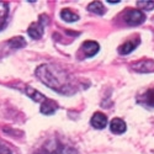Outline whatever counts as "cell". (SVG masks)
<instances>
[{"instance_id":"cell-14","label":"cell","mask_w":154,"mask_h":154,"mask_svg":"<svg viewBox=\"0 0 154 154\" xmlns=\"http://www.w3.org/2000/svg\"><path fill=\"white\" fill-rule=\"evenodd\" d=\"M142 102L147 106H154V89H150L143 95Z\"/></svg>"},{"instance_id":"cell-4","label":"cell","mask_w":154,"mask_h":154,"mask_svg":"<svg viewBox=\"0 0 154 154\" xmlns=\"http://www.w3.org/2000/svg\"><path fill=\"white\" fill-rule=\"evenodd\" d=\"M132 68L137 72H142V73H148V72H153L154 70V62L153 60H139L137 63L132 64Z\"/></svg>"},{"instance_id":"cell-7","label":"cell","mask_w":154,"mask_h":154,"mask_svg":"<svg viewBox=\"0 0 154 154\" xmlns=\"http://www.w3.org/2000/svg\"><path fill=\"white\" fill-rule=\"evenodd\" d=\"M126 122L121 119H113L110 123V130L111 132L113 133H116V134H121L126 131Z\"/></svg>"},{"instance_id":"cell-9","label":"cell","mask_w":154,"mask_h":154,"mask_svg":"<svg viewBox=\"0 0 154 154\" xmlns=\"http://www.w3.org/2000/svg\"><path fill=\"white\" fill-rule=\"evenodd\" d=\"M57 109H58V105L56 104L54 101L46 99V100L42 102L41 112H42L43 115H52V113H54V112L57 111Z\"/></svg>"},{"instance_id":"cell-12","label":"cell","mask_w":154,"mask_h":154,"mask_svg":"<svg viewBox=\"0 0 154 154\" xmlns=\"http://www.w3.org/2000/svg\"><path fill=\"white\" fill-rule=\"evenodd\" d=\"M60 17L67 22H74V21H78V19H79V16L76 14H74V12L69 9H63L60 11Z\"/></svg>"},{"instance_id":"cell-2","label":"cell","mask_w":154,"mask_h":154,"mask_svg":"<svg viewBox=\"0 0 154 154\" xmlns=\"http://www.w3.org/2000/svg\"><path fill=\"white\" fill-rule=\"evenodd\" d=\"M35 154H76L75 149L58 138H52L46 142Z\"/></svg>"},{"instance_id":"cell-3","label":"cell","mask_w":154,"mask_h":154,"mask_svg":"<svg viewBox=\"0 0 154 154\" xmlns=\"http://www.w3.org/2000/svg\"><path fill=\"white\" fill-rule=\"evenodd\" d=\"M146 20V15L140 10H128L125 14V21L130 26H138L143 23Z\"/></svg>"},{"instance_id":"cell-8","label":"cell","mask_w":154,"mask_h":154,"mask_svg":"<svg viewBox=\"0 0 154 154\" xmlns=\"http://www.w3.org/2000/svg\"><path fill=\"white\" fill-rule=\"evenodd\" d=\"M43 25H41L40 22H35L32 23L31 26L29 27L27 30V33L30 37L35 38V40H38V38H41V36L43 35Z\"/></svg>"},{"instance_id":"cell-6","label":"cell","mask_w":154,"mask_h":154,"mask_svg":"<svg viewBox=\"0 0 154 154\" xmlns=\"http://www.w3.org/2000/svg\"><path fill=\"white\" fill-rule=\"evenodd\" d=\"M100 49V46L95 41H86L83 43V51L86 57H93L95 56Z\"/></svg>"},{"instance_id":"cell-17","label":"cell","mask_w":154,"mask_h":154,"mask_svg":"<svg viewBox=\"0 0 154 154\" xmlns=\"http://www.w3.org/2000/svg\"><path fill=\"white\" fill-rule=\"evenodd\" d=\"M9 43L10 45H14L15 48H20V47L26 45V43H25V40H22V37H15L14 40H11Z\"/></svg>"},{"instance_id":"cell-11","label":"cell","mask_w":154,"mask_h":154,"mask_svg":"<svg viewBox=\"0 0 154 154\" xmlns=\"http://www.w3.org/2000/svg\"><path fill=\"white\" fill-rule=\"evenodd\" d=\"M138 45H139V40H136V41H133V42H132V41H128V42L123 43V45L120 47L119 52H120L121 54H128V53H131Z\"/></svg>"},{"instance_id":"cell-18","label":"cell","mask_w":154,"mask_h":154,"mask_svg":"<svg viewBox=\"0 0 154 154\" xmlns=\"http://www.w3.org/2000/svg\"><path fill=\"white\" fill-rule=\"evenodd\" d=\"M0 154H11V149L9 148V146L2 140H0Z\"/></svg>"},{"instance_id":"cell-16","label":"cell","mask_w":154,"mask_h":154,"mask_svg":"<svg viewBox=\"0 0 154 154\" xmlns=\"http://www.w3.org/2000/svg\"><path fill=\"white\" fill-rule=\"evenodd\" d=\"M137 6L143 9V10H153L154 9V2H146V0H143V2H137Z\"/></svg>"},{"instance_id":"cell-10","label":"cell","mask_w":154,"mask_h":154,"mask_svg":"<svg viewBox=\"0 0 154 154\" xmlns=\"http://www.w3.org/2000/svg\"><path fill=\"white\" fill-rule=\"evenodd\" d=\"M25 93H26V95L29 96V97H31L33 101H36V102H43L47 97L45 96V95H42L40 91H37L36 89H33V88H31V86H26L25 88Z\"/></svg>"},{"instance_id":"cell-13","label":"cell","mask_w":154,"mask_h":154,"mask_svg":"<svg viewBox=\"0 0 154 154\" xmlns=\"http://www.w3.org/2000/svg\"><path fill=\"white\" fill-rule=\"evenodd\" d=\"M88 9H89V11H91V12H94V14H97V15H104L105 14V6L102 5V3H100V2H93V3H90L89 4V6H88Z\"/></svg>"},{"instance_id":"cell-5","label":"cell","mask_w":154,"mask_h":154,"mask_svg":"<svg viewBox=\"0 0 154 154\" xmlns=\"http://www.w3.org/2000/svg\"><path fill=\"white\" fill-rule=\"evenodd\" d=\"M90 122L94 128H96V130H102V128H105L107 125V117L101 112H95Z\"/></svg>"},{"instance_id":"cell-15","label":"cell","mask_w":154,"mask_h":154,"mask_svg":"<svg viewBox=\"0 0 154 154\" xmlns=\"http://www.w3.org/2000/svg\"><path fill=\"white\" fill-rule=\"evenodd\" d=\"M8 12H9L8 4H6V3H2V2H0V29L3 27L4 21H5V20H6V17H8Z\"/></svg>"},{"instance_id":"cell-1","label":"cell","mask_w":154,"mask_h":154,"mask_svg":"<svg viewBox=\"0 0 154 154\" xmlns=\"http://www.w3.org/2000/svg\"><path fill=\"white\" fill-rule=\"evenodd\" d=\"M36 75L45 85L53 89L59 94L70 95L74 93L72 76L60 68L51 66V64H45V66L37 68Z\"/></svg>"}]
</instances>
